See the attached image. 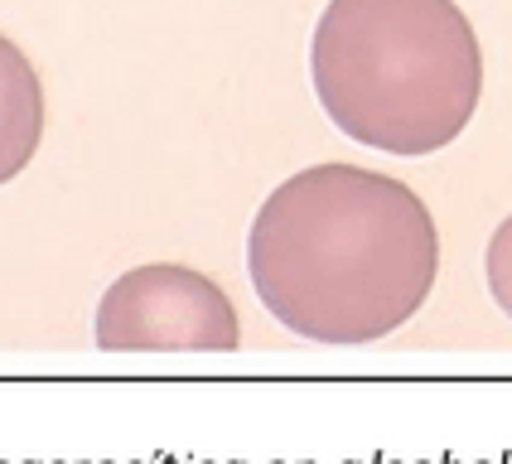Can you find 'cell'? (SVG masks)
I'll return each mask as SVG.
<instances>
[{
	"label": "cell",
	"instance_id": "6da1fadb",
	"mask_svg": "<svg viewBox=\"0 0 512 464\" xmlns=\"http://www.w3.org/2000/svg\"><path fill=\"white\" fill-rule=\"evenodd\" d=\"M266 315L310 344H377L435 290L440 232L426 199L363 165H310L271 189L247 237Z\"/></svg>",
	"mask_w": 512,
	"mask_h": 464
},
{
	"label": "cell",
	"instance_id": "7a4b0ae2",
	"mask_svg": "<svg viewBox=\"0 0 512 464\" xmlns=\"http://www.w3.org/2000/svg\"><path fill=\"white\" fill-rule=\"evenodd\" d=\"M310 83L348 141L421 160L464 136L484 97V49L455 0H329Z\"/></svg>",
	"mask_w": 512,
	"mask_h": 464
},
{
	"label": "cell",
	"instance_id": "3957f363",
	"mask_svg": "<svg viewBox=\"0 0 512 464\" xmlns=\"http://www.w3.org/2000/svg\"><path fill=\"white\" fill-rule=\"evenodd\" d=\"M237 339L228 290L174 261L116 276L97 305V348L107 353H232Z\"/></svg>",
	"mask_w": 512,
	"mask_h": 464
},
{
	"label": "cell",
	"instance_id": "277c9868",
	"mask_svg": "<svg viewBox=\"0 0 512 464\" xmlns=\"http://www.w3.org/2000/svg\"><path fill=\"white\" fill-rule=\"evenodd\" d=\"M44 136V92L34 63L0 34V184L25 170Z\"/></svg>",
	"mask_w": 512,
	"mask_h": 464
},
{
	"label": "cell",
	"instance_id": "5b68a950",
	"mask_svg": "<svg viewBox=\"0 0 512 464\" xmlns=\"http://www.w3.org/2000/svg\"><path fill=\"white\" fill-rule=\"evenodd\" d=\"M484 271H488V290H493L498 310L512 319V213L503 218V223H498V232L488 237Z\"/></svg>",
	"mask_w": 512,
	"mask_h": 464
}]
</instances>
